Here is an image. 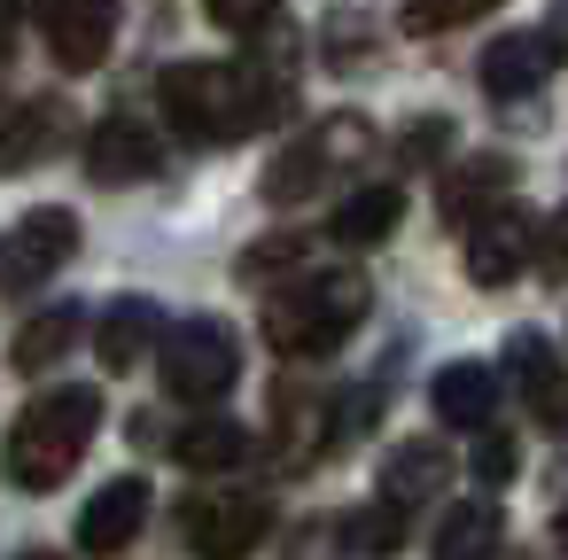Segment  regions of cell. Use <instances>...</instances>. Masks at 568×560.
Masks as SVG:
<instances>
[{
  "mask_svg": "<svg viewBox=\"0 0 568 560\" xmlns=\"http://www.w3.org/2000/svg\"><path fill=\"white\" fill-rule=\"evenodd\" d=\"M156 102L172 118V133H187L195 149H226L265 133L288 110V79L257 71V63H172L156 79Z\"/></svg>",
  "mask_w": 568,
  "mask_h": 560,
  "instance_id": "obj_1",
  "label": "cell"
},
{
  "mask_svg": "<svg viewBox=\"0 0 568 560\" xmlns=\"http://www.w3.org/2000/svg\"><path fill=\"white\" fill-rule=\"evenodd\" d=\"M94 428H102V389H87V381L40 389V397L17 413V428H9V482H17V490H55V482L87 459Z\"/></svg>",
  "mask_w": 568,
  "mask_h": 560,
  "instance_id": "obj_2",
  "label": "cell"
},
{
  "mask_svg": "<svg viewBox=\"0 0 568 560\" xmlns=\"http://www.w3.org/2000/svg\"><path fill=\"white\" fill-rule=\"evenodd\" d=\"M366 304H374V288L358 273H312V281H296L265 304V343L281 358H327L358 335Z\"/></svg>",
  "mask_w": 568,
  "mask_h": 560,
  "instance_id": "obj_3",
  "label": "cell"
},
{
  "mask_svg": "<svg viewBox=\"0 0 568 560\" xmlns=\"http://www.w3.org/2000/svg\"><path fill=\"white\" fill-rule=\"evenodd\" d=\"M156 366H164V389L172 397L211 405V397H226L242 381V343H234L226 319H180V327H164Z\"/></svg>",
  "mask_w": 568,
  "mask_h": 560,
  "instance_id": "obj_4",
  "label": "cell"
},
{
  "mask_svg": "<svg viewBox=\"0 0 568 560\" xmlns=\"http://www.w3.org/2000/svg\"><path fill=\"white\" fill-rule=\"evenodd\" d=\"M366 118H327V125H312L296 149H281L273 156V172H265V203H304V195H320L335 172H351L358 156H366Z\"/></svg>",
  "mask_w": 568,
  "mask_h": 560,
  "instance_id": "obj_5",
  "label": "cell"
},
{
  "mask_svg": "<svg viewBox=\"0 0 568 560\" xmlns=\"http://www.w3.org/2000/svg\"><path fill=\"white\" fill-rule=\"evenodd\" d=\"M265 529H273V506L257 490H211V498H187L180 513V537L203 560H242L250 544H265Z\"/></svg>",
  "mask_w": 568,
  "mask_h": 560,
  "instance_id": "obj_6",
  "label": "cell"
},
{
  "mask_svg": "<svg viewBox=\"0 0 568 560\" xmlns=\"http://www.w3.org/2000/svg\"><path fill=\"white\" fill-rule=\"evenodd\" d=\"M79 257V211H24L0 242V288H40L48 273H63Z\"/></svg>",
  "mask_w": 568,
  "mask_h": 560,
  "instance_id": "obj_7",
  "label": "cell"
},
{
  "mask_svg": "<svg viewBox=\"0 0 568 560\" xmlns=\"http://www.w3.org/2000/svg\"><path fill=\"white\" fill-rule=\"evenodd\" d=\"M40 32L63 71H102L118 48V0H40Z\"/></svg>",
  "mask_w": 568,
  "mask_h": 560,
  "instance_id": "obj_8",
  "label": "cell"
},
{
  "mask_svg": "<svg viewBox=\"0 0 568 560\" xmlns=\"http://www.w3.org/2000/svg\"><path fill=\"white\" fill-rule=\"evenodd\" d=\"M164 172V141L141 125V118H102L87 133V180L94 187H141Z\"/></svg>",
  "mask_w": 568,
  "mask_h": 560,
  "instance_id": "obj_9",
  "label": "cell"
},
{
  "mask_svg": "<svg viewBox=\"0 0 568 560\" xmlns=\"http://www.w3.org/2000/svg\"><path fill=\"white\" fill-rule=\"evenodd\" d=\"M529 250H537V226H529L521 211H490V218H475V234H467V281H475V288H506V281H521Z\"/></svg>",
  "mask_w": 568,
  "mask_h": 560,
  "instance_id": "obj_10",
  "label": "cell"
},
{
  "mask_svg": "<svg viewBox=\"0 0 568 560\" xmlns=\"http://www.w3.org/2000/svg\"><path fill=\"white\" fill-rule=\"evenodd\" d=\"M141 521H149V482L141 475H118V482H102L94 498H87V513H79V552H125L133 537H141Z\"/></svg>",
  "mask_w": 568,
  "mask_h": 560,
  "instance_id": "obj_11",
  "label": "cell"
},
{
  "mask_svg": "<svg viewBox=\"0 0 568 560\" xmlns=\"http://www.w3.org/2000/svg\"><path fill=\"white\" fill-rule=\"evenodd\" d=\"M552 63H560V48L545 32H506L498 48H483V94H498V102L537 94L552 79Z\"/></svg>",
  "mask_w": 568,
  "mask_h": 560,
  "instance_id": "obj_12",
  "label": "cell"
},
{
  "mask_svg": "<svg viewBox=\"0 0 568 560\" xmlns=\"http://www.w3.org/2000/svg\"><path fill=\"white\" fill-rule=\"evenodd\" d=\"M94 350H102L110 374H133L149 350H164V312H156L149 296H118V304L102 312V327H94Z\"/></svg>",
  "mask_w": 568,
  "mask_h": 560,
  "instance_id": "obj_13",
  "label": "cell"
},
{
  "mask_svg": "<svg viewBox=\"0 0 568 560\" xmlns=\"http://www.w3.org/2000/svg\"><path fill=\"white\" fill-rule=\"evenodd\" d=\"M63 133H71L63 102H24V110H9V118H0V180L48 164V156L63 149Z\"/></svg>",
  "mask_w": 568,
  "mask_h": 560,
  "instance_id": "obj_14",
  "label": "cell"
},
{
  "mask_svg": "<svg viewBox=\"0 0 568 560\" xmlns=\"http://www.w3.org/2000/svg\"><path fill=\"white\" fill-rule=\"evenodd\" d=\"M428 405H436L444 428H490V413H498V374H490L483 358H452V366L428 381Z\"/></svg>",
  "mask_w": 568,
  "mask_h": 560,
  "instance_id": "obj_15",
  "label": "cell"
},
{
  "mask_svg": "<svg viewBox=\"0 0 568 560\" xmlns=\"http://www.w3.org/2000/svg\"><path fill=\"white\" fill-rule=\"evenodd\" d=\"M506 366H514L529 413H537L545 428H568V374H560L552 343H545V335H514V343H506Z\"/></svg>",
  "mask_w": 568,
  "mask_h": 560,
  "instance_id": "obj_16",
  "label": "cell"
},
{
  "mask_svg": "<svg viewBox=\"0 0 568 560\" xmlns=\"http://www.w3.org/2000/svg\"><path fill=\"white\" fill-rule=\"evenodd\" d=\"M397 218H405V195L397 187H358V195H343L335 203V242L343 250H374V242H389L397 234Z\"/></svg>",
  "mask_w": 568,
  "mask_h": 560,
  "instance_id": "obj_17",
  "label": "cell"
},
{
  "mask_svg": "<svg viewBox=\"0 0 568 560\" xmlns=\"http://www.w3.org/2000/svg\"><path fill=\"white\" fill-rule=\"evenodd\" d=\"M172 459L195 467V475H226V467L250 459V428H242V420H187V428L172 436Z\"/></svg>",
  "mask_w": 568,
  "mask_h": 560,
  "instance_id": "obj_18",
  "label": "cell"
},
{
  "mask_svg": "<svg viewBox=\"0 0 568 560\" xmlns=\"http://www.w3.org/2000/svg\"><path fill=\"white\" fill-rule=\"evenodd\" d=\"M444 475H452V459H444L436 444H405V451H389V467H382V498H389V506L436 498V490H444Z\"/></svg>",
  "mask_w": 568,
  "mask_h": 560,
  "instance_id": "obj_19",
  "label": "cell"
},
{
  "mask_svg": "<svg viewBox=\"0 0 568 560\" xmlns=\"http://www.w3.org/2000/svg\"><path fill=\"white\" fill-rule=\"evenodd\" d=\"M498 552V506L475 498V506H452L436 521V560H490Z\"/></svg>",
  "mask_w": 568,
  "mask_h": 560,
  "instance_id": "obj_20",
  "label": "cell"
},
{
  "mask_svg": "<svg viewBox=\"0 0 568 560\" xmlns=\"http://www.w3.org/2000/svg\"><path fill=\"white\" fill-rule=\"evenodd\" d=\"M79 319H87L79 304H48V312H32V319H24V335H17V366H24V374L55 366V358L79 343Z\"/></svg>",
  "mask_w": 568,
  "mask_h": 560,
  "instance_id": "obj_21",
  "label": "cell"
},
{
  "mask_svg": "<svg viewBox=\"0 0 568 560\" xmlns=\"http://www.w3.org/2000/svg\"><path fill=\"white\" fill-rule=\"evenodd\" d=\"M506 187H514V164L506 156H475V164H459L444 180V218H475V203H498Z\"/></svg>",
  "mask_w": 568,
  "mask_h": 560,
  "instance_id": "obj_22",
  "label": "cell"
},
{
  "mask_svg": "<svg viewBox=\"0 0 568 560\" xmlns=\"http://www.w3.org/2000/svg\"><path fill=\"white\" fill-rule=\"evenodd\" d=\"M483 9H498V0H405V32H459Z\"/></svg>",
  "mask_w": 568,
  "mask_h": 560,
  "instance_id": "obj_23",
  "label": "cell"
},
{
  "mask_svg": "<svg viewBox=\"0 0 568 560\" xmlns=\"http://www.w3.org/2000/svg\"><path fill=\"white\" fill-rule=\"evenodd\" d=\"M203 17H211L219 32H234V40H250V32H265V24L281 17V0H203Z\"/></svg>",
  "mask_w": 568,
  "mask_h": 560,
  "instance_id": "obj_24",
  "label": "cell"
},
{
  "mask_svg": "<svg viewBox=\"0 0 568 560\" xmlns=\"http://www.w3.org/2000/svg\"><path fill=\"white\" fill-rule=\"evenodd\" d=\"M397 537H405V529H397V506H389V498L351 521V544H358V552H397Z\"/></svg>",
  "mask_w": 568,
  "mask_h": 560,
  "instance_id": "obj_25",
  "label": "cell"
},
{
  "mask_svg": "<svg viewBox=\"0 0 568 560\" xmlns=\"http://www.w3.org/2000/svg\"><path fill=\"white\" fill-rule=\"evenodd\" d=\"M514 467H521L514 459V436H483L475 444V482H514Z\"/></svg>",
  "mask_w": 568,
  "mask_h": 560,
  "instance_id": "obj_26",
  "label": "cell"
},
{
  "mask_svg": "<svg viewBox=\"0 0 568 560\" xmlns=\"http://www.w3.org/2000/svg\"><path fill=\"white\" fill-rule=\"evenodd\" d=\"M444 149H452V125H444V118H428V125L405 133V164H436Z\"/></svg>",
  "mask_w": 568,
  "mask_h": 560,
  "instance_id": "obj_27",
  "label": "cell"
},
{
  "mask_svg": "<svg viewBox=\"0 0 568 560\" xmlns=\"http://www.w3.org/2000/svg\"><path fill=\"white\" fill-rule=\"evenodd\" d=\"M288 257H304V242H296V234H281V242H257V250L242 257V273H273V265H288Z\"/></svg>",
  "mask_w": 568,
  "mask_h": 560,
  "instance_id": "obj_28",
  "label": "cell"
},
{
  "mask_svg": "<svg viewBox=\"0 0 568 560\" xmlns=\"http://www.w3.org/2000/svg\"><path fill=\"white\" fill-rule=\"evenodd\" d=\"M545 265H552V273H568V211L545 226Z\"/></svg>",
  "mask_w": 568,
  "mask_h": 560,
  "instance_id": "obj_29",
  "label": "cell"
},
{
  "mask_svg": "<svg viewBox=\"0 0 568 560\" xmlns=\"http://www.w3.org/2000/svg\"><path fill=\"white\" fill-rule=\"evenodd\" d=\"M9 24H17V0H0V55H9Z\"/></svg>",
  "mask_w": 568,
  "mask_h": 560,
  "instance_id": "obj_30",
  "label": "cell"
},
{
  "mask_svg": "<svg viewBox=\"0 0 568 560\" xmlns=\"http://www.w3.org/2000/svg\"><path fill=\"white\" fill-rule=\"evenodd\" d=\"M552 544H560V552H568V506H560V513H552Z\"/></svg>",
  "mask_w": 568,
  "mask_h": 560,
  "instance_id": "obj_31",
  "label": "cell"
},
{
  "mask_svg": "<svg viewBox=\"0 0 568 560\" xmlns=\"http://www.w3.org/2000/svg\"><path fill=\"white\" fill-rule=\"evenodd\" d=\"M24 560H63V552H24Z\"/></svg>",
  "mask_w": 568,
  "mask_h": 560,
  "instance_id": "obj_32",
  "label": "cell"
}]
</instances>
